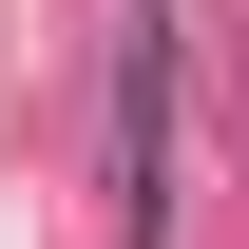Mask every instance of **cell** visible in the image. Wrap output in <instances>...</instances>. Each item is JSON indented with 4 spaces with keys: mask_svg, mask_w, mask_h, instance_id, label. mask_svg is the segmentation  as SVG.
I'll return each mask as SVG.
<instances>
[{
    "mask_svg": "<svg viewBox=\"0 0 249 249\" xmlns=\"http://www.w3.org/2000/svg\"><path fill=\"white\" fill-rule=\"evenodd\" d=\"M134 58H115V230L134 249H173V58H192V38H173V0H134Z\"/></svg>",
    "mask_w": 249,
    "mask_h": 249,
    "instance_id": "1",
    "label": "cell"
}]
</instances>
